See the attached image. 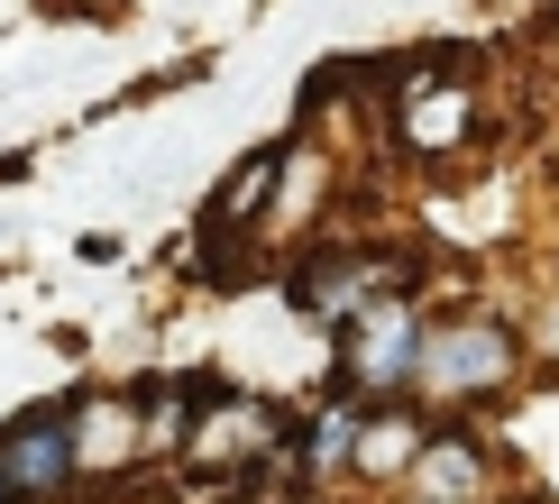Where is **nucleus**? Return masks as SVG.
<instances>
[{
    "label": "nucleus",
    "mask_w": 559,
    "mask_h": 504,
    "mask_svg": "<svg viewBox=\"0 0 559 504\" xmlns=\"http://www.w3.org/2000/svg\"><path fill=\"white\" fill-rule=\"evenodd\" d=\"M514 376V339L496 321H459V331H423V385L431 395H486Z\"/></svg>",
    "instance_id": "1"
},
{
    "label": "nucleus",
    "mask_w": 559,
    "mask_h": 504,
    "mask_svg": "<svg viewBox=\"0 0 559 504\" xmlns=\"http://www.w3.org/2000/svg\"><path fill=\"white\" fill-rule=\"evenodd\" d=\"M74 422H56V412H37V422H19L10 441H0V487L10 495H56L64 477H74Z\"/></svg>",
    "instance_id": "2"
},
{
    "label": "nucleus",
    "mask_w": 559,
    "mask_h": 504,
    "mask_svg": "<svg viewBox=\"0 0 559 504\" xmlns=\"http://www.w3.org/2000/svg\"><path fill=\"white\" fill-rule=\"evenodd\" d=\"M348 376H358V385L423 376V321H413L404 303H377V312H367V331L348 339Z\"/></svg>",
    "instance_id": "3"
},
{
    "label": "nucleus",
    "mask_w": 559,
    "mask_h": 504,
    "mask_svg": "<svg viewBox=\"0 0 559 504\" xmlns=\"http://www.w3.org/2000/svg\"><path fill=\"white\" fill-rule=\"evenodd\" d=\"M413 487H423V504H477V487H486V458L459 441H423V458H413Z\"/></svg>",
    "instance_id": "4"
},
{
    "label": "nucleus",
    "mask_w": 559,
    "mask_h": 504,
    "mask_svg": "<svg viewBox=\"0 0 559 504\" xmlns=\"http://www.w3.org/2000/svg\"><path fill=\"white\" fill-rule=\"evenodd\" d=\"M348 449H358V412H321V422L302 431V468H331Z\"/></svg>",
    "instance_id": "5"
},
{
    "label": "nucleus",
    "mask_w": 559,
    "mask_h": 504,
    "mask_svg": "<svg viewBox=\"0 0 559 504\" xmlns=\"http://www.w3.org/2000/svg\"><path fill=\"white\" fill-rule=\"evenodd\" d=\"M459 120H468V101H423V110H413V137L440 147V137H459Z\"/></svg>",
    "instance_id": "6"
},
{
    "label": "nucleus",
    "mask_w": 559,
    "mask_h": 504,
    "mask_svg": "<svg viewBox=\"0 0 559 504\" xmlns=\"http://www.w3.org/2000/svg\"><path fill=\"white\" fill-rule=\"evenodd\" d=\"M358 458H367V468H404V458H413V431H358Z\"/></svg>",
    "instance_id": "7"
},
{
    "label": "nucleus",
    "mask_w": 559,
    "mask_h": 504,
    "mask_svg": "<svg viewBox=\"0 0 559 504\" xmlns=\"http://www.w3.org/2000/svg\"><path fill=\"white\" fill-rule=\"evenodd\" d=\"M0 495H10V487H0Z\"/></svg>",
    "instance_id": "8"
}]
</instances>
